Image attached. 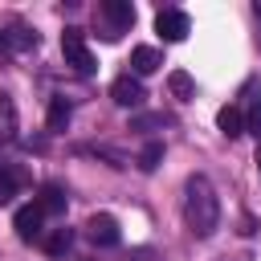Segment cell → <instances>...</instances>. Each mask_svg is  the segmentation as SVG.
<instances>
[{"instance_id":"obj_1","label":"cell","mask_w":261,"mask_h":261,"mask_svg":"<svg viewBox=\"0 0 261 261\" xmlns=\"http://www.w3.org/2000/svg\"><path fill=\"white\" fill-rule=\"evenodd\" d=\"M184 224L200 241L220 228V200H216V188L208 184V175H188V184H184Z\"/></svg>"},{"instance_id":"obj_2","label":"cell","mask_w":261,"mask_h":261,"mask_svg":"<svg viewBox=\"0 0 261 261\" xmlns=\"http://www.w3.org/2000/svg\"><path fill=\"white\" fill-rule=\"evenodd\" d=\"M61 53H65V65H73L82 77H90V73L98 69V61H94L82 29H65V33H61Z\"/></svg>"},{"instance_id":"obj_3","label":"cell","mask_w":261,"mask_h":261,"mask_svg":"<svg viewBox=\"0 0 261 261\" xmlns=\"http://www.w3.org/2000/svg\"><path fill=\"white\" fill-rule=\"evenodd\" d=\"M98 12L110 20L106 41H118V33H126V29L135 24V4H130V0H102V4H98Z\"/></svg>"},{"instance_id":"obj_4","label":"cell","mask_w":261,"mask_h":261,"mask_svg":"<svg viewBox=\"0 0 261 261\" xmlns=\"http://www.w3.org/2000/svg\"><path fill=\"white\" fill-rule=\"evenodd\" d=\"M155 33L163 37V41H184L188 33H192V16L188 12H179V8H163L159 16H155Z\"/></svg>"},{"instance_id":"obj_5","label":"cell","mask_w":261,"mask_h":261,"mask_svg":"<svg viewBox=\"0 0 261 261\" xmlns=\"http://www.w3.org/2000/svg\"><path fill=\"white\" fill-rule=\"evenodd\" d=\"M86 237H90L94 245H102V249H114V245L122 241V232H118V220H114L110 212H94V216L86 220Z\"/></svg>"},{"instance_id":"obj_6","label":"cell","mask_w":261,"mask_h":261,"mask_svg":"<svg viewBox=\"0 0 261 261\" xmlns=\"http://www.w3.org/2000/svg\"><path fill=\"white\" fill-rule=\"evenodd\" d=\"M41 224H45V212H41L37 204H24V208H16V216H12V228H16V237H20V241H29V245L45 237V228H41Z\"/></svg>"},{"instance_id":"obj_7","label":"cell","mask_w":261,"mask_h":261,"mask_svg":"<svg viewBox=\"0 0 261 261\" xmlns=\"http://www.w3.org/2000/svg\"><path fill=\"white\" fill-rule=\"evenodd\" d=\"M110 98H114L118 106H126V110H135V106H143V98H147V90H143V82H139L135 73H122V77H114V86H110Z\"/></svg>"},{"instance_id":"obj_8","label":"cell","mask_w":261,"mask_h":261,"mask_svg":"<svg viewBox=\"0 0 261 261\" xmlns=\"http://www.w3.org/2000/svg\"><path fill=\"white\" fill-rule=\"evenodd\" d=\"M163 65V53L155 49V45H139V49H130V69H135V77H147V73H155Z\"/></svg>"},{"instance_id":"obj_9","label":"cell","mask_w":261,"mask_h":261,"mask_svg":"<svg viewBox=\"0 0 261 261\" xmlns=\"http://www.w3.org/2000/svg\"><path fill=\"white\" fill-rule=\"evenodd\" d=\"M45 216H61L65 212V188L61 184H41V192H37V200H33Z\"/></svg>"},{"instance_id":"obj_10","label":"cell","mask_w":261,"mask_h":261,"mask_svg":"<svg viewBox=\"0 0 261 261\" xmlns=\"http://www.w3.org/2000/svg\"><path fill=\"white\" fill-rule=\"evenodd\" d=\"M216 126H220L224 139H237V135H245V114L237 106H220L216 110Z\"/></svg>"},{"instance_id":"obj_11","label":"cell","mask_w":261,"mask_h":261,"mask_svg":"<svg viewBox=\"0 0 261 261\" xmlns=\"http://www.w3.org/2000/svg\"><path fill=\"white\" fill-rule=\"evenodd\" d=\"M41 245H45V253H49V257H65V253H69V245H73V228H69V224H61V228L45 232V237H41Z\"/></svg>"},{"instance_id":"obj_12","label":"cell","mask_w":261,"mask_h":261,"mask_svg":"<svg viewBox=\"0 0 261 261\" xmlns=\"http://www.w3.org/2000/svg\"><path fill=\"white\" fill-rule=\"evenodd\" d=\"M69 114H73V110H69V102H65V98H49L45 126H49V130H65V126H69Z\"/></svg>"},{"instance_id":"obj_13","label":"cell","mask_w":261,"mask_h":261,"mask_svg":"<svg viewBox=\"0 0 261 261\" xmlns=\"http://www.w3.org/2000/svg\"><path fill=\"white\" fill-rule=\"evenodd\" d=\"M16 139V106L8 94H0V143H12Z\"/></svg>"},{"instance_id":"obj_14","label":"cell","mask_w":261,"mask_h":261,"mask_svg":"<svg viewBox=\"0 0 261 261\" xmlns=\"http://www.w3.org/2000/svg\"><path fill=\"white\" fill-rule=\"evenodd\" d=\"M167 90H171L179 102L196 98V82H192V73H184V69H171V73H167Z\"/></svg>"},{"instance_id":"obj_15","label":"cell","mask_w":261,"mask_h":261,"mask_svg":"<svg viewBox=\"0 0 261 261\" xmlns=\"http://www.w3.org/2000/svg\"><path fill=\"white\" fill-rule=\"evenodd\" d=\"M20 192V171L0 163V204H12V196Z\"/></svg>"},{"instance_id":"obj_16","label":"cell","mask_w":261,"mask_h":261,"mask_svg":"<svg viewBox=\"0 0 261 261\" xmlns=\"http://www.w3.org/2000/svg\"><path fill=\"white\" fill-rule=\"evenodd\" d=\"M135 163H139V171H155V167L163 163V143H159V139H155V143H147V147L139 151V159H135Z\"/></svg>"},{"instance_id":"obj_17","label":"cell","mask_w":261,"mask_h":261,"mask_svg":"<svg viewBox=\"0 0 261 261\" xmlns=\"http://www.w3.org/2000/svg\"><path fill=\"white\" fill-rule=\"evenodd\" d=\"M245 135H257L261 139V98H253L249 110H245Z\"/></svg>"},{"instance_id":"obj_18","label":"cell","mask_w":261,"mask_h":261,"mask_svg":"<svg viewBox=\"0 0 261 261\" xmlns=\"http://www.w3.org/2000/svg\"><path fill=\"white\" fill-rule=\"evenodd\" d=\"M167 118L163 114H135L130 118V130H151V126H163Z\"/></svg>"},{"instance_id":"obj_19","label":"cell","mask_w":261,"mask_h":261,"mask_svg":"<svg viewBox=\"0 0 261 261\" xmlns=\"http://www.w3.org/2000/svg\"><path fill=\"white\" fill-rule=\"evenodd\" d=\"M257 171H261V151H257Z\"/></svg>"}]
</instances>
